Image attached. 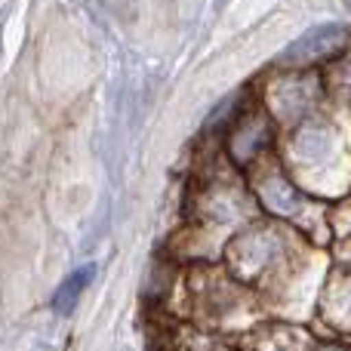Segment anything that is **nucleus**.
Wrapping results in <instances>:
<instances>
[{"label":"nucleus","mask_w":351,"mask_h":351,"mask_svg":"<svg viewBox=\"0 0 351 351\" xmlns=\"http://www.w3.org/2000/svg\"><path fill=\"white\" fill-rule=\"evenodd\" d=\"M271 145V121L262 111H241L234 123L228 127V158L237 167H250L253 160H259Z\"/></svg>","instance_id":"3"},{"label":"nucleus","mask_w":351,"mask_h":351,"mask_svg":"<svg viewBox=\"0 0 351 351\" xmlns=\"http://www.w3.org/2000/svg\"><path fill=\"white\" fill-rule=\"evenodd\" d=\"M321 96V80L315 77H299V80H287L274 90V108L284 117L299 121L302 114H308L315 99Z\"/></svg>","instance_id":"6"},{"label":"nucleus","mask_w":351,"mask_h":351,"mask_svg":"<svg viewBox=\"0 0 351 351\" xmlns=\"http://www.w3.org/2000/svg\"><path fill=\"white\" fill-rule=\"evenodd\" d=\"M346 93H348V99H351V68H346Z\"/></svg>","instance_id":"9"},{"label":"nucleus","mask_w":351,"mask_h":351,"mask_svg":"<svg viewBox=\"0 0 351 351\" xmlns=\"http://www.w3.org/2000/svg\"><path fill=\"white\" fill-rule=\"evenodd\" d=\"M256 194H259V200L265 204V210L274 213V216H280V219H302L305 197H302V191L293 185V179L287 173L265 170L259 176V182H256Z\"/></svg>","instance_id":"5"},{"label":"nucleus","mask_w":351,"mask_h":351,"mask_svg":"<svg viewBox=\"0 0 351 351\" xmlns=\"http://www.w3.org/2000/svg\"><path fill=\"white\" fill-rule=\"evenodd\" d=\"M93 274H96V265H84V268L71 271L65 280H62V287L56 290V296H53V308L59 311V315H68V311L74 308V302H77L80 293L86 290V284L93 280Z\"/></svg>","instance_id":"7"},{"label":"nucleus","mask_w":351,"mask_h":351,"mask_svg":"<svg viewBox=\"0 0 351 351\" xmlns=\"http://www.w3.org/2000/svg\"><path fill=\"white\" fill-rule=\"evenodd\" d=\"M348 3H351V0H348Z\"/></svg>","instance_id":"10"},{"label":"nucleus","mask_w":351,"mask_h":351,"mask_svg":"<svg viewBox=\"0 0 351 351\" xmlns=\"http://www.w3.org/2000/svg\"><path fill=\"white\" fill-rule=\"evenodd\" d=\"M348 47V28L346 25H317V28L305 31L299 40H293L290 47L280 53V65L287 68H311L317 62L336 59L342 49Z\"/></svg>","instance_id":"2"},{"label":"nucleus","mask_w":351,"mask_h":351,"mask_svg":"<svg viewBox=\"0 0 351 351\" xmlns=\"http://www.w3.org/2000/svg\"><path fill=\"white\" fill-rule=\"evenodd\" d=\"M311 351H348V348H342V346H333V342H327V346H317V348H311Z\"/></svg>","instance_id":"8"},{"label":"nucleus","mask_w":351,"mask_h":351,"mask_svg":"<svg viewBox=\"0 0 351 351\" xmlns=\"http://www.w3.org/2000/svg\"><path fill=\"white\" fill-rule=\"evenodd\" d=\"M287 259V241L274 228H250L231 243V271L241 280H265Z\"/></svg>","instance_id":"1"},{"label":"nucleus","mask_w":351,"mask_h":351,"mask_svg":"<svg viewBox=\"0 0 351 351\" xmlns=\"http://www.w3.org/2000/svg\"><path fill=\"white\" fill-rule=\"evenodd\" d=\"M336 130L330 123L311 121L296 130L290 139V154L296 160L299 170H311V167H327L336 154Z\"/></svg>","instance_id":"4"}]
</instances>
